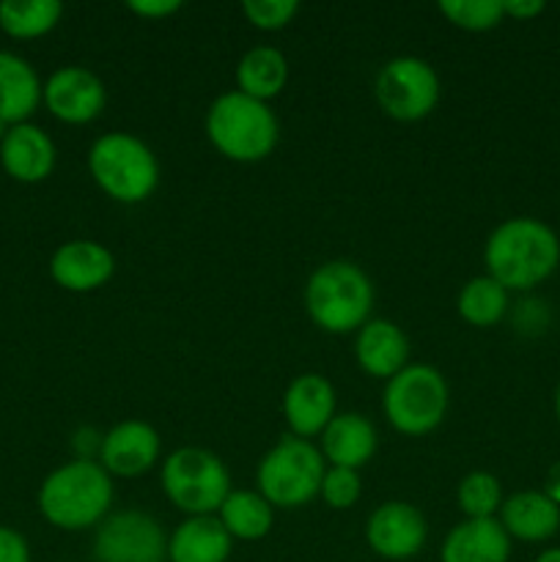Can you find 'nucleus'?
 Here are the masks:
<instances>
[{"mask_svg": "<svg viewBox=\"0 0 560 562\" xmlns=\"http://www.w3.org/2000/svg\"><path fill=\"white\" fill-rule=\"evenodd\" d=\"M483 258L505 291H530L558 269L560 241L541 220L514 217L492 231Z\"/></svg>", "mask_w": 560, "mask_h": 562, "instance_id": "f257e3e1", "label": "nucleus"}, {"mask_svg": "<svg viewBox=\"0 0 560 562\" xmlns=\"http://www.w3.org/2000/svg\"><path fill=\"white\" fill-rule=\"evenodd\" d=\"M113 503V483L99 461L77 459L58 467L38 492V510L60 530H86L108 519Z\"/></svg>", "mask_w": 560, "mask_h": 562, "instance_id": "f03ea898", "label": "nucleus"}, {"mask_svg": "<svg viewBox=\"0 0 560 562\" xmlns=\"http://www.w3.org/2000/svg\"><path fill=\"white\" fill-rule=\"evenodd\" d=\"M206 135L223 157L234 162H258L278 146V119L261 99L236 91L223 93L206 113Z\"/></svg>", "mask_w": 560, "mask_h": 562, "instance_id": "7ed1b4c3", "label": "nucleus"}, {"mask_svg": "<svg viewBox=\"0 0 560 562\" xmlns=\"http://www.w3.org/2000/svg\"><path fill=\"white\" fill-rule=\"evenodd\" d=\"M305 305L324 333L344 335L360 329L373 307V285L357 263L329 261L311 274Z\"/></svg>", "mask_w": 560, "mask_h": 562, "instance_id": "20e7f679", "label": "nucleus"}, {"mask_svg": "<svg viewBox=\"0 0 560 562\" xmlns=\"http://www.w3.org/2000/svg\"><path fill=\"white\" fill-rule=\"evenodd\" d=\"M88 168L104 195L119 203H143L159 184L152 148L130 132H108L88 151Z\"/></svg>", "mask_w": 560, "mask_h": 562, "instance_id": "39448f33", "label": "nucleus"}, {"mask_svg": "<svg viewBox=\"0 0 560 562\" xmlns=\"http://www.w3.org/2000/svg\"><path fill=\"white\" fill-rule=\"evenodd\" d=\"M324 456L307 439L283 437L258 464V494L272 508H302L322 492Z\"/></svg>", "mask_w": 560, "mask_h": 562, "instance_id": "423d86ee", "label": "nucleus"}, {"mask_svg": "<svg viewBox=\"0 0 560 562\" xmlns=\"http://www.w3.org/2000/svg\"><path fill=\"white\" fill-rule=\"evenodd\" d=\"M384 417L395 431L406 437H423L443 423L448 412V384L443 373L432 366H406L388 379L382 395Z\"/></svg>", "mask_w": 560, "mask_h": 562, "instance_id": "0eeeda50", "label": "nucleus"}, {"mask_svg": "<svg viewBox=\"0 0 560 562\" xmlns=\"http://www.w3.org/2000/svg\"><path fill=\"white\" fill-rule=\"evenodd\" d=\"M163 488L170 503L190 516H214L231 494L223 461L203 448H179L163 464Z\"/></svg>", "mask_w": 560, "mask_h": 562, "instance_id": "6e6552de", "label": "nucleus"}, {"mask_svg": "<svg viewBox=\"0 0 560 562\" xmlns=\"http://www.w3.org/2000/svg\"><path fill=\"white\" fill-rule=\"evenodd\" d=\"M377 99L390 119L421 121L437 108L439 77L423 58L401 55L388 60L377 77Z\"/></svg>", "mask_w": 560, "mask_h": 562, "instance_id": "1a4fd4ad", "label": "nucleus"}, {"mask_svg": "<svg viewBox=\"0 0 560 562\" xmlns=\"http://www.w3.org/2000/svg\"><path fill=\"white\" fill-rule=\"evenodd\" d=\"M97 562H165L168 536L154 516L143 510H121L97 527Z\"/></svg>", "mask_w": 560, "mask_h": 562, "instance_id": "9d476101", "label": "nucleus"}, {"mask_svg": "<svg viewBox=\"0 0 560 562\" xmlns=\"http://www.w3.org/2000/svg\"><path fill=\"white\" fill-rule=\"evenodd\" d=\"M42 99L55 119L66 124H88L104 110L108 91L93 71L82 66H64L44 82Z\"/></svg>", "mask_w": 560, "mask_h": 562, "instance_id": "9b49d317", "label": "nucleus"}, {"mask_svg": "<svg viewBox=\"0 0 560 562\" xmlns=\"http://www.w3.org/2000/svg\"><path fill=\"white\" fill-rule=\"evenodd\" d=\"M428 536L426 519L410 503H384L371 514L366 527L368 547L384 560H410L423 549Z\"/></svg>", "mask_w": 560, "mask_h": 562, "instance_id": "f8f14e48", "label": "nucleus"}, {"mask_svg": "<svg viewBox=\"0 0 560 562\" xmlns=\"http://www.w3.org/2000/svg\"><path fill=\"white\" fill-rule=\"evenodd\" d=\"M159 459V434L143 420H126L110 428L99 448V464L108 475L137 477Z\"/></svg>", "mask_w": 560, "mask_h": 562, "instance_id": "ddd939ff", "label": "nucleus"}, {"mask_svg": "<svg viewBox=\"0 0 560 562\" xmlns=\"http://www.w3.org/2000/svg\"><path fill=\"white\" fill-rule=\"evenodd\" d=\"M113 252L99 241L88 239L66 241L64 247L55 250L53 261H49V274H53L55 283L66 291H75V294L102 289L113 278Z\"/></svg>", "mask_w": 560, "mask_h": 562, "instance_id": "4468645a", "label": "nucleus"}, {"mask_svg": "<svg viewBox=\"0 0 560 562\" xmlns=\"http://www.w3.org/2000/svg\"><path fill=\"white\" fill-rule=\"evenodd\" d=\"M283 415L294 437L307 439L322 434L335 417V390L318 373H302L283 395Z\"/></svg>", "mask_w": 560, "mask_h": 562, "instance_id": "2eb2a0df", "label": "nucleus"}, {"mask_svg": "<svg viewBox=\"0 0 560 562\" xmlns=\"http://www.w3.org/2000/svg\"><path fill=\"white\" fill-rule=\"evenodd\" d=\"M0 162L5 173L16 181L36 184L44 181L55 168V146L44 130L33 124L9 126L5 137L0 140Z\"/></svg>", "mask_w": 560, "mask_h": 562, "instance_id": "dca6fc26", "label": "nucleus"}, {"mask_svg": "<svg viewBox=\"0 0 560 562\" xmlns=\"http://www.w3.org/2000/svg\"><path fill=\"white\" fill-rule=\"evenodd\" d=\"M511 536L500 519H464L443 541V562H508Z\"/></svg>", "mask_w": 560, "mask_h": 562, "instance_id": "f3484780", "label": "nucleus"}, {"mask_svg": "<svg viewBox=\"0 0 560 562\" xmlns=\"http://www.w3.org/2000/svg\"><path fill=\"white\" fill-rule=\"evenodd\" d=\"M355 355L366 373L377 379H393L395 373L406 368L410 340H406L404 329L395 327L393 322L373 318V322L362 324L360 333H357Z\"/></svg>", "mask_w": 560, "mask_h": 562, "instance_id": "a211bd4d", "label": "nucleus"}, {"mask_svg": "<svg viewBox=\"0 0 560 562\" xmlns=\"http://www.w3.org/2000/svg\"><path fill=\"white\" fill-rule=\"evenodd\" d=\"M373 450H377V431L360 412L335 415L322 431V456L333 467L360 470L371 461Z\"/></svg>", "mask_w": 560, "mask_h": 562, "instance_id": "6ab92c4d", "label": "nucleus"}, {"mask_svg": "<svg viewBox=\"0 0 560 562\" xmlns=\"http://www.w3.org/2000/svg\"><path fill=\"white\" fill-rule=\"evenodd\" d=\"M500 525L511 538H519V541H549L560 530V505H555L544 492H519L503 499Z\"/></svg>", "mask_w": 560, "mask_h": 562, "instance_id": "aec40b11", "label": "nucleus"}, {"mask_svg": "<svg viewBox=\"0 0 560 562\" xmlns=\"http://www.w3.org/2000/svg\"><path fill=\"white\" fill-rule=\"evenodd\" d=\"M234 538L217 516H190L168 538L170 562H225Z\"/></svg>", "mask_w": 560, "mask_h": 562, "instance_id": "412c9836", "label": "nucleus"}, {"mask_svg": "<svg viewBox=\"0 0 560 562\" xmlns=\"http://www.w3.org/2000/svg\"><path fill=\"white\" fill-rule=\"evenodd\" d=\"M42 82L25 58L0 49V121L25 124L27 115L42 102Z\"/></svg>", "mask_w": 560, "mask_h": 562, "instance_id": "4be33fe9", "label": "nucleus"}, {"mask_svg": "<svg viewBox=\"0 0 560 562\" xmlns=\"http://www.w3.org/2000/svg\"><path fill=\"white\" fill-rule=\"evenodd\" d=\"M285 80H289V60L275 47H253L250 53L242 55L239 66H236L239 91L253 99H261V102L278 97Z\"/></svg>", "mask_w": 560, "mask_h": 562, "instance_id": "5701e85b", "label": "nucleus"}, {"mask_svg": "<svg viewBox=\"0 0 560 562\" xmlns=\"http://www.w3.org/2000/svg\"><path fill=\"white\" fill-rule=\"evenodd\" d=\"M217 519L236 541H258L272 530L275 510L258 492H231L220 505Z\"/></svg>", "mask_w": 560, "mask_h": 562, "instance_id": "b1692460", "label": "nucleus"}, {"mask_svg": "<svg viewBox=\"0 0 560 562\" xmlns=\"http://www.w3.org/2000/svg\"><path fill=\"white\" fill-rule=\"evenodd\" d=\"M60 14L58 0H5L0 3V27L14 38H36L53 31Z\"/></svg>", "mask_w": 560, "mask_h": 562, "instance_id": "393cba45", "label": "nucleus"}, {"mask_svg": "<svg viewBox=\"0 0 560 562\" xmlns=\"http://www.w3.org/2000/svg\"><path fill=\"white\" fill-rule=\"evenodd\" d=\"M508 311V291L494 278H472L459 294V313L472 327H494Z\"/></svg>", "mask_w": 560, "mask_h": 562, "instance_id": "a878e982", "label": "nucleus"}, {"mask_svg": "<svg viewBox=\"0 0 560 562\" xmlns=\"http://www.w3.org/2000/svg\"><path fill=\"white\" fill-rule=\"evenodd\" d=\"M456 497L467 519H494V514L503 508V486L492 472H470L459 483Z\"/></svg>", "mask_w": 560, "mask_h": 562, "instance_id": "bb28decb", "label": "nucleus"}, {"mask_svg": "<svg viewBox=\"0 0 560 562\" xmlns=\"http://www.w3.org/2000/svg\"><path fill=\"white\" fill-rule=\"evenodd\" d=\"M439 11L453 22L456 27L481 33L492 31L503 22V0H443Z\"/></svg>", "mask_w": 560, "mask_h": 562, "instance_id": "cd10ccee", "label": "nucleus"}, {"mask_svg": "<svg viewBox=\"0 0 560 562\" xmlns=\"http://www.w3.org/2000/svg\"><path fill=\"white\" fill-rule=\"evenodd\" d=\"M362 492V483L357 470H344V467H329L324 472V481H322V497L329 508L335 510H346L360 499Z\"/></svg>", "mask_w": 560, "mask_h": 562, "instance_id": "c85d7f7f", "label": "nucleus"}, {"mask_svg": "<svg viewBox=\"0 0 560 562\" xmlns=\"http://www.w3.org/2000/svg\"><path fill=\"white\" fill-rule=\"evenodd\" d=\"M245 16L261 31H280L296 14V0H245Z\"/></svg>", "mask_w": 560, "mask_h": 562, "instance_id": "c756f323", "label": "nucleus"}, {"mask_svg": "<svg viewBox=\"0 0 560 562\" xmlns=\"http://www.w3.org/2000/svg\"><path fill=\"white\" fill-rule=\"evenodd\" d=\"M0 562H31L27 541L9 527H0Z\"/></svg>", "mask_w": 560, "mask_h": 562, "instance_id": "7c9ffc66", "label": "nucleus"}, {"mask_svg": "<svg viewBox=\"0 0 560 562\" xmlns=\"http://www.w3.org/2000/svg\"><path fill=\"white\" fill-rule=\"evenodd\" d=\"M126 9L141 16H148V20H159V16H168L173 11H179L181 3L179 0H130Z\"/></svg>", "mask_w": 560, "mask_h": 562, "instance_id": "2f4dec72", "label": "nucleus"}, {"mask_svg": "<svg viewBox=\"0 0 560 562\" xmlns=\"http://www.w3.org/2000/svg\"><path fill=\"white\" fill-rule=\"evenodd\" d=\"M503 11L514 20H533L544 11V0H503Z\"/></svg>", "mask_w": 560, "mask_h": 562, "instance_id": "473e14b6", "label": "nucleus"}, {"mask_svg": "<svg viewBox=\"0 0 560 562\" xmlns=\"http://www.w3.org/2000/svg\"><path fill=\"white\" fill-rule=\"evenodd\" d=\"M544 494H547L555 505H560V459L549 467L547 481H544Z\"/></svg>", "mask_w": 560, "mask_h": 562, "instance_id": "72a5a7b5", "label": "nucleus"}, {"mask_svg": "<svg viewBox=\"0 0 560 562\" xmlns=\"http://www.w3.org/2000/svg\"><path fill=\"white\" fill-rule=\"evenodd\" d=\"M536 562H560V547L544 549V552L536 558Z\"/></svg>", "mask_w": 560, "mask_h": 562, "instance_id": "f704fd0d", "label": "nucleus"}, {"mask_svg": "<svg viewBox=\"0 0 560 562\" xmlns=\"http://www.w3.org/2000/svg\"><path fill=\"white\" fill-rule=\"evenodd\" d=\"M555 415H558L560 420V384H558V393H555Z\"/></svg>", "mask_w": 560, "mask_h": 562, "instance_id": "c9c22d12", "label": "nucleus"}, {"mask_svg": "<svg viewBox=\"0 0 560 562\" xmlns=\"http://www.w3.org/2000/svg\"><path fill=\"white\" fill-rule=\"evenodd\" d=\"M5 126H9V124H3V121H0V140H3L5 132H9V130H5Z\"/></svg>", "mask_w": 560, "mask_h": 562, "instance_id": "e433bc0d", "label": "nucleus"}]
</instances>
